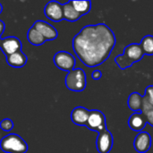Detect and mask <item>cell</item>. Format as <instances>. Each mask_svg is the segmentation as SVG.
I'll return each instance as SVG.
<instances>
[{
    "mask_svg": "<svg viewBox=\"0 0 153 153\" xmlns=\"http://www.w3.org/2000/svg\"><path fill=\"white\" fill-rule=\"evenodd\" d=\"M117 39L105 23L84 26L73 39L72 46L77 57L88 67L102 65L111 55Z\"/></svg>",
    "mask_w": 153,
    "mask_h": 153,
    "instance_id": "cell-1",
    "label": "cell"
},
{
    "mask_svg": "<svg viewBox=\"0 0 153 153\" xmlns=\"http://www.w3.org/2000/svg\"><path fill=\"white\" fill-rule=\"evenodd\" d=\"M143 56L144 53L140 44L133 43L124 48L123 54L115 57V63L121 70H125L142 60Z\"/></svg>",
    "mask_w": 153,
    "mask_h": 153,
    "instance_id": "cell-2",
    "label": "cell"
},
{
    "mask_svg": "<svg viewBox=\"0 0 153 153\" xmlns=\"http://www.w3.org/2000/svg\"><path fill=\"white\" fill-rule=\"evenodd\" d=\"M0 148L5 153H26L29 147L26 142L16 134H10L0 141Z\"/></svg>",
    "mask_w": 153,
    "mask_h": 153,
    "instance_id": "cell-3",
    "label": "cell"
},
{
    "mask_svg": "<svg viewBox=\"0 0 153 153\" xmlns=\"http://www.w3.org/2000/svg\"><path fill=\"white\" fill-rule=\"evenodd\" d=\"M65 83L66 88L72 91H82L87 84L85 72L82 68H74L66 74Z\"/></svg>",
    "mask_w": 153,
    "mask_h": 153,
    "instance_id": "cell-4",
    "label": "cell"
},
{
    "mask_svg": "<svg viewBox=\"0 0 153 153\" xmlns=\"http://www.w3.org/2000/svg\"><path fill=\"white\" fill-rule=\"evenodd\" d=\"M55 65L60 70L70 72L74 69L76 60L74 56L67 51H58L53 57Z\"/></svg>",
    "mask_w": 153,
    "mask_h": 153,
    "instance_id": "cell-5",
    "label": "cell"
},
{
    "mask_svg": "<svg viewBox=\"0 0 153 153\" xmlns=\"http://www.w3.org/2000/svg\"><path fill=\"white\" fill-rule=\"evenodd\" d=\"M86 127H88L91 131L97 132L98 134L107 129V121L104 113L97 109L90 110V116L87 121Z\"/></svg>",
    "mask_w": 153,
    "mask_h": 153,
    "instance_id": "cell-6",
    "label": "cell"
},
{
    "mask_svg": "<svg viewBox=\"0 0 153 153\" xmlns=\"http://www.w3.org/2000/svg\"><path fill=\"white\" fill-rule=\"evenodd\" d=\"M114 144L113 135L107 128L98 134L96 140V147L99 153H109Z\"/></svg>",
    "mask_w": 153,
    "mask_h": 153,
    "instance_id": "cell-7",
    "label": "cell"
},
{
    "mask_svg": "<svg viewBox=\"0 0 153 153\" xmlns=\"http://www.w3.org/2000/svg\"><path fill=\"white\" fill-rule=\"evenodd\" d=\"M44 13L48 19L55 22H61L64 19L63 4L56 1H50L45 5Z\"/></svg>",
    "mask_w": 153,
    "mask_h": 153,
    "instance_id": "cell-8",
    "label": "cell"
},
{
    "mask_svg": "<svg viewBox=\"0 0 153 153\" xmlns=\"http://www.w3.org/2000/svg\"><path fill=\"white\" fill-rule=\"evenodd\" d=\"M22 48V42L16 37H7L0 40V49L5 55V56H8L15 52L21 51Z\"/></svg>",
    "mask_w": 153,
    "mask_h": 153,
    "instance_id": "cell-9",
    "label": "cell"
},
{
    "mask_svg": "<svg viewBox=\"0 0 153 153\" xmlns=\"http://www.w3.org/2000/svg\"><path fill=\"white\" fill-rule=\"evenodd\" d=\"M32 27H34L45 38L46 40L56 39L58 36V32H57L56 29H55V27L53 25L49 24L48 22H47L45 21L39 20L33 23Z\"/></svg>",
    "mask_w": 153,
    "mask_h": 153,
    "instance_id": "cell-10",
    "label": "cell"
},
{
    "mask_svg": "<svg viewBox=\"0 0 153 153\" xmlns=\"http://www.w3.org/2000/svg\"><path fill=\"white\" fill-rule=\"evenodd\" d=\"M152 140L149 133L147 132H140L135 136L134 142V147L138 153L148 152L152 147Z\"/></svg>",
    "mask_w": 153,
    "mask_h": 153,
    "instance_id": "cell-11",
    "label": "cell"
},
{
    "mask_svg": "<svg viewBox=\"0 0 153 153\" xmlns=\"http://www.w3.org/2000/svg\"><path fill=\"white\" fill-rule=\"evenodd\" d=\"M90 110L84 107H76L71 112V120L76 126H86Z\"/></svg>",
    "mask_w": 153,
    "mask_h": 153,
    "instance_id": "cell-12",
    "label": "cell"
},
{
    "mask_svg": "<svg viewBox=\"0 0 153 153\" xmlns=\"http://www.w3.org/2000/svg\"><path fill=\"white\" fill-rule=\"evenodd\" d=\"M147 125L145 116L140 112H134L133 115L130 116L128 119V126L134 132H143Z\"/></svg>",
    "mask_w": 153,
    "mask_h": 153,
    "instance_id": "cell-13",
    "label": "cell"
},
{
    "mask_svg": "<svg viewBox=\"0 0 153 153\" xmlns=\"http://www.w3.org/2000/svg\"><path fill=\"white\" fill-rule=\"evenodd\" d=\"M5 59L7 64L14 68H22L27 63V56L22 50L6 56Z\"/></svg>",
    "mask_w": 153,
    "mask_h": 153,
    "instance_id": "cell-14",
    "label": "cell"
},
{
    "mask_svg": "<svg viewBox=\"0 0 153 153\" xmlns=\"http://www.w3.org/2000/svg\"><path fill=\"white\" fill-rule=\"evenodd\" d=\"M63 14H64V19L71 22H76L82 17V15L72 5L70 1L63 4Z\"/></svg>",
    "mask_w": 153,
    "mask_h": 153,
    "instance_id": "cell-15",
    "label": "cell"
},
{
    "mask_svg": "<svg viewBox=\"0 0 153 153\" xmlns=\"http://www.w3.org/2000/svg\"><path fill=\"white\" fill-rule=\"evenodd\" d=\"M143 101V96L140 95L138 92H133L128 97L127 105L132 111L140 112L142 110Z\"/></svg>",
    "mask_w": 153,
    "mask_h": 153,
    "instance_id": "cell-16",
    "label": "cell"
},
{
    "mask_svg": "<svg viewBox=\"0 0 153 153\" xmlns=\"http://www.w3.org/2000/svg\"><path fill=\"white\" fill-rule=\"evenodd\" d=\"M27 39L29 42L33 46H40V45H43L47 41L45 38L32 26L28 30Z\"/></svg>",
    "mask_w": 153,
    "mask_h": 153,
    "instance_id": "cell-17",
    "label": "cell"
},
{
    "mask_svg": "<svg viewBox=\"0 0 153 153\" xmlns=\"http://www.w3.org/2000/svg\"><path fill=\"white\" fill-rule=\"evenodd\" d=\"M74 9L82 16L87 14L91 9V2L89 0H82V1H70Z\"/></svg>",
    "mask_w": 153,
    "mask_h": 153,
    "instance_id": "cell-18",
    "label": "cell"
},
{
    "mask_svg": "<svg viewBox=\"0 0 153 153\" xmlns=\"http://www.w3.org/2000/svg\"><path fill=\"white\" fill-rule=\"evenodd\" d=\"M141 112L145 116L147 124L153 126V107L149 103L145 96H143V107Z\"/></svg>",
    "mask_w": 153,
    "mask_h": 153,
    "instance_id": "cell-19",
    "label": "cell"
},
{
    "mask_svg": "<svg viewBox=\"0 0 153 153\" xmlns=\"http://www.w3.org/2000/svg\"><path fill=\"white\" fill-rule=\"evenodd\" d=\"M140 46L144 53L147 56H153V36L146 35L143 38Z\"/></svg>",
    "mask_w": 153,
    "mask_h": 153,
    "instance_id": "cell-20",
    "label": "cell"
},
{
    "mask_svg": "<svg viewBox=\"0 0 153 153\" xmlns=\"http://www.w3.org/2000/svg\"><path fill=\"white\" fill-rule=\"evenodd\" d=\"M0 128L4 132H10L13 128V122L9 118H4L0 122Z\"/></svg>",
    "mask_w": 153,
    "mask_h": 153,
    "instance_id": "cell-21",
    "label": "cell"
},
{
    "mask_svg": "<svg viewBox=\"0 0 153 153\" xmlns=\"http://www.w3.org/2000/svg\"><path fill=\"white\" fill-rule=\"evenodd\" d=\"M144 96L148 100L149 103L153 107V85H150L146 88Z\"/></svg>",
    "mask_w": 153,
    "mask_h": 153,
    "instance_id": "cell-22",
    "label": "cell"
},
{
    "mask_svg": "<svg viewBox=\"0 0 153 153\" xmlns=\"http://www.w3.org/2000/svg\"><path fill=\"white\" fill-rule=\"evenodd\" d=\"M101 77H102V73H101L100 70L96 69V70H94V71L92 72V74H91V78H92L93 80H95V81H98V80L101 79Z\"/></svg>",
    "mask_w": 153,
    "mask_h": 153,
    "instance_id": "cell-23",
    "label": "cell"
},
{
    "mask_svg": "<svg viewBox=\"0 0 153 153\" xmlns=\"http://www.w3.org/2000/svg\"><path fill=\"white\" fill-rule=\"evenodd\" d=\"M4 30V23L3 21L0 20V36L3 34Z\"/></svg>",
    "mask_w": 153,
    "mask_h": 153,
    "instance_id": "cell-24",
    "label": "cell"
},
{
    "mask_svg": "<svg viewBox=\"0 0 153 153\" xmlns=\"http://www.w3.org/2000/svg\"><path fill=\"white\" fill-rule=\"evenodd\" d=\"M2 11H3V6H2V4H1V3H0V13H2Z\"/></svg>",
    "mask_w": 153,
    "mask_h": 153,
    "instance_id": "cell-25",
    "label": "cell"
},
{
    "mask_svg": "<svg viewBox=\"0 0 153 153\" xmlns=\"http://www.w3.org/2000/svg\"><path fill=\"white\" fill-rule=\"evenodd\" d=\"M0 40H1V39H0Z\"/></svg>",
    "mask_w": 153,
    "mask_h": 153,
    "instance_id": "cell-26",
    "label": "cell"
}]
</instances>
